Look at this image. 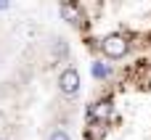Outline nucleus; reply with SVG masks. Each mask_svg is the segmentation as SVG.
<instances>
[{
	"mask_svg": "<svg viewBox=\"0 0 151 140\" xmlns=\"http://www.w3.org/2000/svg\"><path fill=\"white\" fill-rule=\"evenodd\" d=\"M101 48H104V53H106L109 58H122V56L127 53V40H125L122 34H111V37H106V40L101 42Z\"/></svg>",
	"mask_w": 151,
	"mask_h": 140,
	"instance_id": "obj_1",
	"label": "nucleus"
},
{
	"mask_svg": "<svg viewBox=\"0 0 151 140\" xmlns=\"http://www.w3.org/2000/svg\"><path fill=\"white\" fill-rule=\"evenodd\" d=\"M58 87H61V93L64 95H74L77 90H80V71L77 69H64L61 71V77H58Z\"/></svg>",
	"mask_w": 151,
	"mask_h": 140,
	"instance_id": "obj_2",
	"label": "nucleus"
},
{
	"mask_svg": "<svg viewBox=\"0 0 151 140\" xmlns=\"http://www.w3.org/2000/svg\"><path fill=\"white\" fill-rule=\"evenodd\" d=\"M58 13H61L66 21H72V24H82V13H80V8H77L74 3H64V5L58 8Z\"/></svg>",
	"mask_w": 151,
	"mask_h": 140,
	"instance_id": "obj_3",
	"label": "nucleus"
},
{
	"mask_svg": "<svg viewBox=\"0 0 151 140\" xmlns=\"http://www.w3.org/2000/svg\"><path fill=\"white\" fill-rule=\"evenodd\" d=\"M109 74H111L109 64H93V77L96 79H109Z\"/></svg>",
	"mask_w": 151,
	"mask_h": 140,
	"instance_id": "obj_4",
	"label": "nucleus"
},
{
	"mask_svg": "<svg viewBox=\"0 0 151 140\" xmlns=\"http://www.w3.org/2000/svg\"><path fill=\"white\" fill-rule=\"evenodd\" d=\"M48 140H72V138H69V132H66V130H53Z\"/></svg>",
	"mask_w": 151,
	"mask_h": 140,
	"instance_id": "obj_5",
	"label": "nucleus"
}]
</instances>
